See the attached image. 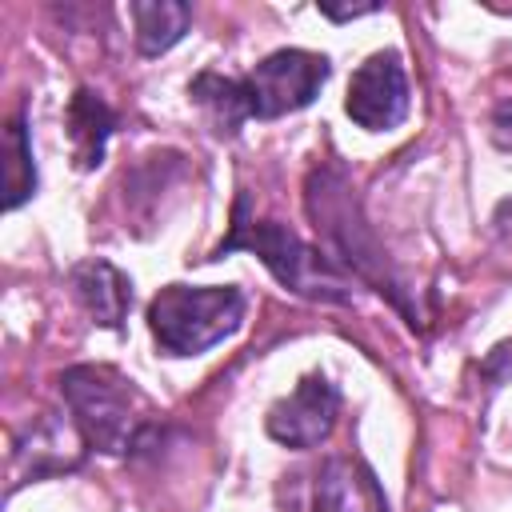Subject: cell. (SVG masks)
<instances>
[{
  "label": "cell",
  "instance_id": "6da1fadb",
  "mask_svg": "<svg viewBox=\"0 0 512 512\" xmlns=\"http://www.w3.org/2000/svg\"><path fill=\"white\" fill-rule=\"evenodd\" d=\"M248 200L240 196L236 200V220H232V232L224 244L212 248L208 260H220L224 252H256L260 264L284 284L292 288L296 296H308V300H324V304H348L352 300V284L348 276L312 244H304L288 224H276V220H248Z\"/></svg>",
  "mask_w": 512,
  "mask_h": 512
},
{
  "label": "cell",
  "instance_id": "7a4b0ae2",
  "mask_svg": "<svg viewBox=\"0 0 512 512\" xmlns=\"http://www.w3.org/2000/svg\"><path fill=\"white\" fill-rule=\"evenodd\" d=\"M60 392L72 404L84 440L108 456H120L136 448L140 432L148 428V400L124 380L120 372L104 364H76L60 376Z\"/></svg>",
  "mask_w": 512,
  "mask_h": 512
},
{
  "label": "cell",
  "instance_id": "3957f363",
  "mask_svg": "<svg viewBox=\"0 0 512 512\" xmlns=\"http://www.w3.org/2000/svg\"><path fill=\"white\" fill-rule=\"evenodd\" d=\"M244 320V292L236 284L188 288L168 284L148 304V328L156 344L172 356H200L224 336H232Z\"/></svg>",
  "mask_w": 512,
  "mask_h": 512
},
{
  "label": "cell",
  "instance_id": "277c9868",
  "mask_svg": "<svg viewBox=\"0 0 512 512\" xmlns=\"http://www.w3.org/2000/svg\"><path fill=\"white\" fill-rule=\"evenodd\" d=\"M328 80V60L304 48H280L264 56L248 76H240L248 116L256 120H276L284 112H296L316 100V92Z\"/></svg>",
  "mask_w": 512,
  "mask_h": 512
},
{
  "label": "cell",
  "instance_id": "5b68a950",
  "mask_svg": "<svg viewBox=\"0 0 512 512\" xmlns=\"http://www.w3.org/2000/svg\"><path fill=\"white\" fill-rule=\"evenodd\" d=\"M344 112L368 132H392L396 124H404L408 76H404V64L396 52H376L352 72Z\"/></svg>",
  "mask_w": 512,
  "mask_h": 512
},
{
  "label": "cell",
  "instance_id": "8992f818",
  "mask_svg": "<svg viewBox=\"0 0 512 512\" xmlns=\"http://www.w3.org/2000/svg\"><path fill=\"white\" fill-rule=\"evenodd\" d=\"M336 416H340V392L328 376L320 372H308L292 396H284L280 404H272L264 428L272 440H280L284 448H316L332 436L336 428Z\"/></svg>",
  "mask_w": 512,
  "mask_h": 512
},
{
  "label": "cell",
  "instance_id": "52a82bcc",
  "mask_svg": "<svg viewBox=\"0 0 512 512\" xmlns=\"http://www.w3.org/2000/svg\"><path fill=\"white\" fill-rule=\"evenodd\" d=\"M312 512H388V500L368 464L356 456H328L316 472Z\"/></svg>",
  "mask_w": 512,
  "mask_h": 512
},
{
  "label": "cell",
  "instance_id": "ba28073f",
  "mask_svg": "<svg viewBox=\"0 0 512 512\" xmlns=\"http://www.w3.org/2000/svg\"><path fill=\"white\" fill-rule=\"evenodd\" d=\"M72 292L76 300L88 308V316L104 328H120L128 308H132V284L120 268H112L108 260H84L72 268Z\"/></svg>",
  "mask_w": 512,
  "mask_h": 512
},
{
  "label": "cell",
  "instance_id": "9c48e42d",
  "mask_svg": "<svg viewBox=\"0 0 512 512\" xmlns=\"http://www.w3.org/2000/svg\"><path fill=\"white\" fill-rule=\"evenodd\" d=\"M112 136V112L108 104L88 92V88H76V96L68 100V140H72V160L80 172L96 168L104 160V144Z\"/></svg>",
  "mask_w": 512,
  "mask_h": 512
},
{
  "label": "cell",
  "instance_id": "30bf717a",
  "mask_svg": "<svg viewBox=\"0 0 512 512\" xmlns=\"http://www.w3.org/2000/svg\"><path fill=\"white\" fill-rule=\"evenodd\" d=\"M188 96L192 104L204 112L208 128L216 136H236L248 116V100H244V88L236 76H220V72H200L192 84H188Z\"/></svg>",
  "mask_w": 512,
  "mask_h": 512
},
{
  "label": "cell",
  "instance_id": "8fae6325",
  "mask_svg": "<svg viewBox=\"0 0 512 512\" xmlns=\"http://www.w3.org/2000/svg\"><path fill=\"white\" fill-rule=\"evenodd\" d=\"M132 20H136V48L144 56H160L188 32L192 8L180 0H136Z\"/></svg>",
  "mask_w": 512,
  "mask_h": 512
},
{
  "label": "cell",
  "instance_id": "7c38bea8",
  "mask_svg": "<svg viewBox=\"0 0 512 512\" xmlns=\"http://www.w3.org/2000/svg\"><path fill=\"white\" fill-rule=\"evenodd\" d=\"M36 192V164H32V144L28 128L20 116L4 124V208H20Z\"/></svg>",
  "mask_w": 512,
  "mask_h": 512
},
{
  "label": "cell",
  "instance_id": "4fadbf2b",
  "mask_svg": "<svg viewBox=\"0 0 512 512\" xmlns=\"http://www.w3.org/2000/svg\"><path fill=\"white\" fill-rule=\"evenodd\" d=\"M484 372L496 376V380H508V376H512V340H504V344H496V348L488 352Z\"/></svg>",
  "mask_w": 512,
  "mask_h": 512
},
{
  "label": "cell",
  "instance_id": "5bb4252c",
  "mask_svg": "<svg viewBox=\"0 0 512 512\" xmlns=\"http://www.w3.org/2000/svg\"><path fill=\"white\" fill-rule=\"evenodd\" d=\"M492 140H496L500 148H512V100L492 112Z\"/></svg>",
  "mask_w": 512,
  "mask_h": 512
},
{
  "label": "cell",
  "instance_id": "9a60e30c",
  "mask_svg": "<svg viewBox=\"0 0 512 512\" xmlns=\"http://www.w3.org/2000/svg\"><path fill=\"white\" fill-rule=\"evenodd\" d=\"M324 16H332V20H352V16H364V12H376V4H360V8H320Z\"/></svg>",
  "mask_w": 512,
  "mask_h": 512
}]
</instances>
